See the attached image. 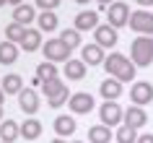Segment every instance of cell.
Listing matches in <instances>:
<instances>
[{
  "label": "cell",
  "instance_id": "6da1fadb",
  "mask_svg": "<svg viewBox=\"0 0 153 143\" xmlns=\"http://www.w3.org/2000/svg\"><path fill=\"white\" fill-rule=\"evenodd\" d=\"M130 55H132V63L137 68H148L153 63V37H137V39H132Z\"/></svg>",
  "mask_w": 153,
  "mask_h": 143
},
{
  "label": "cell",
  "instance_id": "7a4b0ae2",
  "mask_svg": "<svg viewBox=\"0 0 153 143\" xmlns=\"http://www.w3.org/2000/svg\"><path fill=\"white\" fill-rule=\"evenodd\" d=\"M42 49H44V60H49V63H55V65L57 63H68V60H70V52H73L60 37H57V39H47V44Z\"/></svg>",
  "mask_w": 153,
  "mask_h": 143
},
{
  "label": "cell",
  "instance_id": "3957f363",
  "mask_svg": "<svg viewBox=\"0 0 153 143\" xmlns=\"http://www.w3.org/2000/svg\"><path fill=\"white\" fill-rule=\"evenodd\" d=\"M130 29L140 37H153V13L151 10H135L130 16Z\"/></svg>",
  "mask_w": 153,
  "mask_h": 143
},
{
  "label": "cell",
  "instance_id": "277c9868",
  "mask_svg": "<svg viewBox=\"0 0 153 143\" xmlns=\"http://www.w3.org/2000/svg\"><path fill=\"white\" fill-rule=\"evenodd\" d=\"M130 8H127V3H114V5H109L106 8V24L114 26V29H120V26H130Z\"/></svg>",
  "mask_w": 153,
  "mask_h": 143
},
{
  "label": "cell",
  "instance_id": "5b68a950",
  "mask_svg": "<svg viewBox=\"0 0 153 143\" xmlns=\"http://www.w3.org/2000/svg\"><path fill=\"white\" fill-rule=\"evenodd\" d=\"M99 117H101V125L114 127V125H120L122 120H125V112H122V107L117 102H104L99 107Z\"/></svg>",
  "mask_w": 153,
  "mask_h": 143
},
{
  "label": "cell",
  "instance_id": "8992f818",
  "mask_svg": "<svg viewBox=\"0 0 153 143\" xmlns=\"http://www.w3.org/2000/svg\"><path fill=\"white\" fill-rule=\"evenodd\" d=\"M130 99L135 102V107H145L153 102V86L148 81H135L130 88Z\"/></svg>",
  "mask_w": 153,
  "mask_h": 143
},
{
  "label": "cell",
  "instance_id": "52a82bcc",
  "mask_svg": "<svg viewBox=\"0 0 153 143\" xmlns=\"http://www.w3.org/2000/svg\"><path fill=\"white\" fill-rule=\"evenodd\" d=\"M68 107H70L73 115H88V112L94 109V96H91L88 91H75V94L70 96Z\"/></svg>",
  "mask_w": 153,
  "mask_h": 143
},
{
  "label": "cell",
  "instance_id": "ba28073f",
  "mask_svg": "<svg viewBox=\"0 0 153 143\" xmlns=\"http://www.w3.org/2000/svg\"><path fill=\"white\" fill-rule=\"evenodd\" d=\"M94 39H96V44L101 49H106V47H114V44L120 42V37H117V29H114V26L101 24L96 31H94Z\"/></svg>",
  "mask_w": 153,
  "mask_h": 143
},
{
  "label": "cell",
  "instance_id": "9c48e42d",
  "mask_svg": "<svg viewBox=\"0 0 153 143\" xmlns=\"http://www.w3.org/2000/svg\"><path fill=\"white\" fill-rule=\"evenodd\" d=\"M99 13L96 10H81L78 16H75V26L73 29H78V31H96L99 29Z\"/></svg>",
  "mask_w": 153,
  "mask_h": 143
},
{
  "label": "cell",
  "instance_id": "30bf717a",
  "mask_svg": "<svg viewBox=\"0 0 153 143\" xmlns=\"http://www.w3.org/2000/svg\"><path fill=\"white\" fill-rule=\"evenodd\" d=\"M18 107H21V112H26V115H36V112H39V94H36L34 88H24V91L18 94Z\"/></svg>",
  "mask_w": 153,
  "mask_h": 143
},
{
  "label": "cell",
  "instance_id": "8fae6325",
  "mask_svg": "<svg viewBox=\"0 0 153 143\" xmlns=\"http://www.w3.org/2000/svg\"><path fill=\"white\" fill-rule=\"evenodd\" d=\"M127 65H130V60H127L125 55H122V52H112V55H109V57L104 60V70L109 73L112 78H117V76H120V73L125 70Z\"/></svg>",
  "mask_w": 153,
  "mask_h": 143
},
{
  "label": "cell",
  "instance_id": "7c38bea8",
  "mask_svg": "<svg viewBox=\"0 0 153 143\" xmlns=\"http://www.w3.org/2000/svg\"><path fill=\"white\" fill-rule=\"evenodd\" d=\"M81 60H83L86 65H104L106 55H104V49H101L96 42H94V44H86V47H81Z\"/></svg>",
  "mask_w": 153,
  "mask_h": 143
},
{
  "label": "cell",
  "instance_id": "4fadbf2b",
  "mask_svg": "<svg viewBox=\"0 0 153 143\" xmlns=\"http://www.w3.org/2000/svg\"><path fill=\"white\" fill-rule=\"evenodd\" d=\"M145 122H148V115H145L143 107H135V104H132V107L125 109V125L140 130V127H145Z\"/></svg>",
  "mask_w": 153,
  "mask_h": 143
},
{
  "label": "cell",
  "instance_id": "5bb4252c",
  "mask_svg": "<svg viewBox=\"0 0 153 143\" xmlns=\"http://www.w3.org/2000/svg\"><path fill=\"white\" fill-rule=\"evenodd\" d=\"M99 94L104 96V102H117L120 94H122V83H120L117 78H106V81H101Z\"/></svg>",
  "mask_w": 153,
  "mask_h": 143
},
{
  "label": "cell",
  "instance_id": "9a60e30c",
  "mask_svg": "<svg viewBox=\"0 0 153 143\" xmlns=\"http://www.w3.org/2000/svg\"><path fill=\"white\" fill-rule=\"evenodd\" d=\"M13 21L29 29V24H31V21H36V10H34V5L24 3V5H18V8H13Z\"/></svg>",
  "mask_w": 153,
  "mask_h": 143
},
{
  "label": "cell",
  "instance_id": "2e32d148",
  "mask_svg": "<svg viewBox=\"0 0 153 143\" xmlns=\"http://www.w3.org/2000/svg\"><path fill=\"white\" fill-rule=\"evenodd\" d=\"M36 24H39V31L42 34H52L57 31V16H55V10H42L39 16H36Z\"/></svg>",
  "mask_w": 153,
  "mask_h": 143
},
{
  "label": "cell",
  "instance_id": "e0dca14e",
  "mask_svg": "<svg viewBox=\"0 0 153 143\" xmlns=\"http://www.w3.org/2000/svg\"><path fill=\"white\" fill-rule=\"evenodd\" d=\"M21 47H24L26 52H36L39 47H44V44H42V31L39 29H26L24 39H21Z\"/></svg>",
  "mask_w": 153,
  "mask_h": 143
},
{
  "label": "cell",
  "instance_id": "ac0fdd59",
  "mask_svg": "<svg viewBox=\"0 0 153 143\" xmlns=\"http://www.w3.org/2000/svg\"><path fill=\"white\" fill-rule=\"evenodd\" d=\"M18 60V44L13 42H0V65H13Z\"/></svg>",
  "mask_w": 153,
  "mask_h": 143
},
{
  "label": "cell",
  "instance_id": "d6986e66",
  "mask_svg": "<svg viewBox=\"0 0 153 143\" xmlns=\"http://www.w3.org/2000/svg\"><path fill=\"white\" fill-rule=\"evenodd\" d=\"M62 73H65L68 81H81L83 76H86V63H83V60H68Z\"/></svg>",
  "mask_w": 153,
  "mask_h": 143
},
{
  "label": "cell",
  "instance_id": "ffe728a7",
  "mask_svg": "<svg viewBox=\"0 0 153 143\" xmlns=\"http://www.w3.org/2000/svg\"><path fill=\"white\" fill-rule=\"evenodd\" d=\"M75 127H78V122H75L73 117H68V115H60V117L55 120V133L60 135V138L73 135V133H75Z\"/></svg>",
  "mask_w": 153,
  "mask_h": 143
},
{
  "label": "cell",
  "instance_id": "44dd1931",
  "mask_svg": "<svg viewBox=\"0 0 153 143\" xmlns=\"http://www.w3.org/2000/svg\"><path fill=\"white\" fill-rule=\"evenodd\" d=\"M3 91H5V96L8 94H21V91H24V78H21V76H18V73H10V76H5V78H3Z\"/></svg>",
  "mask_w": 153,
  "mask_h": 143
},
{
  "label": "cell",
  "instance_id": "7402d4cb",
  "mask_svg": "<svg viewBox=\"0 0 153 143\" xmlns=\"http://www.w3.org/2000/svg\"><path fill=\"white\" fill-rule=\"evenodd\" d=\"M42 135V122L39 120L29 117L26 122H21V138H26V141H36Z\"/></svg>",
  "mask_w": 153,
  "mask_h": 143
},
{
  "label": "cell",
  "instance_id": "603a6c76",
  "mask_svg": "<svg viewBox=\"0 0 153 143\" xmlns=\"http://www.w3.org/2000/svg\"><path fill=\"white\" fill-rule=\"evenodd\" d=\"M114 138V133H112V127H106V125H94L88 130V141L91 143H109Z\"/></svg>",
  "mask_w": 153,
  "mask_h": 143
},
{
  "label": "cell",
  "instance_id": "cb8c5ba5",
  "mask_svg": "<svg viewBox=\"0 0 153 143\" xmlns=\"http://www.w3.org/2000/svg\"><path fill=\"white\" fill-rule=\"evenodd\" d=\"M18 135H21V125H16L13 120H5V122H0V141L13 143Z\"/></svg>",
  "mask_w": 153,
  "mask_h": 143
},
{
  "label": "cell",
  "instance_id": "d4e9b609",
  "mask_svg": "<svg viewBox=\"0 0 153 143\" xmlns=\"http://www.w3.org/2000/svg\"><path fill=\"white\" fill-rule=\"evenodd\" d=\"M137 138H140L137 130L130 127V125H125V122H122V125L117 127V133H114V141L117 143H137Z\"/></svg>",
  "mask_w": 153,
  "mask_h": 143
},
{
  "label": "cell",
  "instance_id": "484cf974",
  "mask_svg": "<svg viewBox=\"0 0 153 143\" xmlns=\"http://www.w3.org/2000/svg\"><path fill=\"white\" fill-rule=\"evenodd\" d=\"M36 78H42L44 83H47V81H52V78H60V76H57V65L49 63V60L39 63V65H36Z\"/></svg>",
  "mask_w": 153,
  "mask_h": 143
},
{
  "label": "cell",
  "instance_id": "4316f807",
  "mask_svg": "<svg viewBox=\"0 0 153 143\" xmlns=\"http://www.w3.org/2000/svg\"><path fill=\"white\" fill-rule=\"evenodd\" d=\"M65 88H68V86H65L60 78H52V81H47V83H42V91H44V96H47V102H49V99H55V96H60Z\"/></svg>",
  "mask_w": 153,
  "mask_h": 143
},
{
  "label": "cell",
  "instance_id": "83f0119b",
  "mask_svg": "<svg viewBox=\"0 0 153 143\" xmlns=\"http://www.w3.org/2000/svg\"><path fill=\"white\" fill-rule=\"evenodd\" d=\"M24 34H26V26L21 24H8V29H5V37H8V42H13V44H21V39H24Z\"/></svg>",
  "mask_w": 153,
  "mask_h": 143
},
{
  "label": "cell",
  "instance_id": "f1b7e54d",
  "mask_svg": "<svg viewBox=\"0 0 153 143\" xmlns=\"http://www.w3.org/2000/svg\"><path fill=\"white\" fill-rule=\"evenodd\" d=\"M60 39L68 44L70 49H75V47H81V31L78 29H65L62 34H60Z\"/></svg>",
  "mask_w": 153,
  "mask_h": 143
},
{
  "label": "cell",
  "instance_id": "f546056e",
  "mask_svg": "<svg viewBox=\"0 0 153 143\" xmlns=\"http://www.w3.org/2000/svg\"><path fill=\"white\" fill-rule=\"evenodd\" d=\"M135 68H137L135 63H130L127 68H125V70H122L120 76H117V81H120V83H127V81H135Z\"/></svg>",
  "mask_w": 153,
  "mask_h": 143
},
{
  "label": "cell",
  "instance_id": "4dcf8cb0",
  "mask_svg": "<svg viewBox=\"0 0 153 143\" xmlns=\"http://www.w3.org/2000/svg\"><path fill=\"white\" fill-rule=\"evenodd\" d=\"M70 96H73V94H68V88H65V91H62L60 96H55V99H49V107H52V109H60V107H62L65 102H70Z\"/></svg>",
  "mask_w": 153,
  "mask_h": 143
},
{
  "label": "cell",
  "instance_id": "1f68e13d",
  "mask_svg": "<svg viewBox=\"0 0 153 143\" xmlns=\"http://www.w3.org/2000/svg\"><path fill=\"white\" fill-rule=\"evenodd\" d=\"M57 5H60V0H36V8L42 10H55Z\"/></svg>",
  "mask_w": 153,
  "mask_h": 143
},
{
  "label": "cell",
  "instance_id": "d6a6232c",
  "mask_svg": "<svg viewBox=\"0 0 153 143\" xmlns=\"http://www.w3.org/2000/svg\"><path fill=\"white\" fill-rule=\"evenodd\" d=\"M137 143H153V135L151 133H143L140 138H137Z\"/></svg>",
  "mask_w": 153,
  "mask_h": 143
},
{
  "label": "cell",
  "instance_id": "836d02e7",
  "mask_svg": "<svg viewBox=\"0 0 153 143\" xmlns=\"http://www.w3.org/2000/svg\"><path fill=\"white\" fill-rule=\"evenodd\" d=\"M99 5H101V8H109V5H114V3H117V0H96Z\"/></svg>",
  "mask_w": 153,
  "mask_h": 143
},
{
  "label": "cell",
  "instance_id": "e575fe53",
  "mask_svg": "<svg viewBox=\"0 0 153 143\" xmlns=\"http://www.w3.org/2000/svg\"><path fill=\"white\" fill-rule=\"evenodd\" d=\"M137 5H143V8H148V5H153V0H135Z\"/></svg>",
  "mask_w": 153,
  "mask_h": 143
},
{
  "label": "cell",
  "instance_id": "d590c367",
  "mask_svg": "<svg viewBox=\"0 0 153 143\" xmlns=\"http://www.w3.org/2000/svg\"><path fill=\"white\" fill-rule=\"evenodd\" d=\"M10 5H13V8H18V5H24V0H8Z\"/></svg>",
  "mask_w": 153,
  "mask_h": 143
},
{
  "label": "cell",
  "instance_id": "8d00e7d4",
  "mask_svg": "<svg viewBox=\"0 0 153 143\" xmlns=\"http://www.w3.org/2000/svg\"><path fill=\"white\" fill-rule=\"evenodd\" d=\"M3 102H5V91L0 88V107H3Z\"/></svg>",
  "mask_w": 153,
  "mask_h": 143
},
{
  "label": "cell",
  "instance_id": "74e56055",
  "mask_svg": "<svg viewBox=\"0 0 153 143\" xmlns=\"http://www.w3.org/2000/svg\"><path fill=\"white\" fill-rule=\"evenodd\" d=\"M75 3H81V5H86V3H88V0H75Z\"/></svg>",
  "mask_w": 153,
  "mask_h": 143
},
{
  "label": "cell",
  "instance_id": "f35d334b",
  "mask_svg": "<svg viewBox=\"0 0 153 143\" xmlns=\"http://www.w3.org/2000/svg\"><path fill=\"white\" fill-rule=\"evenodd\" d=\"M52 143H65V141H60V138H55V141H52Z\"/></svg>",
  "mask_w": 153,
  "mask_h": 143
},
{
  "label": "cell",
  "instance_id": "ab89813d",
  "mask_svg": "<svg viewBox=\"0 0 153 143\" xmlns=\"http://www.w3.org/2000/svg\"><path fill=\"white\" fill-rule=\"evenodd\" d=\"M5 3H8V0H0V8H3V5H5Z\"/></svg>",
  "mask_w": 153,
  "mask_h": 143
},
{
  "label": "cell",
  "instance_id": "60d3db41",
  "mask_svg": "<svg viewBox=\"0 0 153 143\" xmlns=\"http://www.w3.org/2000/svg\"><path fill=\"white\" fill-rule=\"evenodd\" d=\"M0 122H3V107H0Z\"/></svg>",
  "mask_w": 153,
  "mask_h": 143
},
{
  "label": "cell",
  "instance_id": "b9f144b4",
  "mask_svg": "<svg viewBox=\"0 0 153 143\" xmlns=\"http://www.w3.org/2000/svg\"><path fill=\"white\" fill-rule=\"evenodd\" d=\"M73 143H83V141H73Z\"/></svg>",
  "mask_w": 153,
  "mask_h": 143
},
{
  "label": "cell",
  "instance_id": "7bdbcfd3",
  "mask_svg": "<svg viewBox=\"0 0 153 143\" xmlns=\"http://www.w3.org/2000/svg\"><path fill=\"white\" fill-rule=\"evenodd\" d=\"M0 143H5V141H0Z\"/></svg>",
  "mask_w": 153,
  "mask_h": 143
}]
</instances>
